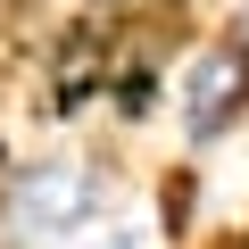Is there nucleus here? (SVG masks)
<instances>
[{
    "mask_svg": "<svg viewBox=\"0 0 249 249\" xmlns=\"http://www.w3.org/2000/svg\"><path fill=\"white\" fill-rule=\"evenodd\" d=\"M67 249H158V232H150L142 216H108V224H91L83 241H67Z\"/></svg>",
    "mask_w": 249,
    "mask_h": 249,
    "instance_id": "nucleus-4",
    "label": "nucleus"
},
{
    "mask_svg": "<svg viewBox=\"0 0 249 249\" xmlns=\"http://www.w3.org/2000/svg\"><path fill=\"white\" fill-rule=\"evenodd\" d=\"M116 42L124 25L108 17H67L42 34L34 50V124H50V133H67V124H83L108 91V67H116Z\"/></svg>",
    "mask_w": 249,
    "mask_h": 249,
    "instance_id": "nucleus-3",
    "label": "nucleus"
},
{
    "mask_svg": "<svg viewBox=\"0 0 249 249\" xmlns=\"http://www.w3.org/2000/svg\"><path fill=\"white\" fill-rule=\"evenodd\" d=\"M208 249H249V224H224V232H208Z\"/></svg>",
    "mask_w": 249,
    "mask_h": 249,
    "instance_id": "nucleus-5",
    "label": "nucleus"
},
{
    "mask_svg": "<svg viewBox=\"0 0 249 249\" xmlns=\"http://www.w3.org/2000/svg\"><path fill=\"white\" fill-rule=\"evenodd\" d=\"M241 224H249V216H241Z\"/></svg>",
    "mask_w": 249,
    "mask_h": 249,
    "instance_id": "nucleus-6",
    "label": "nucleus"
},
{
    "mask_svg": "<svg viewBox=\"0 0 249 249\" xmlns=\"http://www.w3.org/2000/svg\"><path fill=\"white\" fill-rule=\"evenodd\" d=\"M166 116H175V142H183V158H208V150H224L241 124H249V50H232L224 34L191 42V50H183V67H175Z\"/></svg>",
    "mask_w": 249,
    "mask_h": 249,
    "instance_id": "nucleus-2",
    "label": "nucleus"
},
{
    "mask_svg": "<svg viewBox=\"0 0 249 249\" xmlns=\"http://www.w3.org/2000/svg\"><path fill=\"white\" fill-rule=\"evenodd\" d=\"M124 175L116 150L50 142V150H9L0 142V249H67L91 224L124 216Z\"/></svg>",
    "mask_w": 249,
    "mask_h": 249,
    "instance_id": "nucleus-1",
    "label": "nucleus"
}]
</instances>
